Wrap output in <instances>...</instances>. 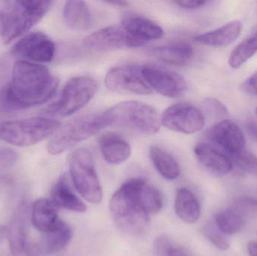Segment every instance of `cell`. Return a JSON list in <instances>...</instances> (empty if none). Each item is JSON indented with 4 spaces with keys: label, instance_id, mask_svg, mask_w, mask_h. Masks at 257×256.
<instances>
[{
    "label": "cell",
    "instance_id": "obj_11",
    "mask_svg": "<svg viewBox=\"0 0 257 256\" xmlns=\"http://www.w3.org/2000/svg\"><path fill=\"white\" fill-rule=\"evenodd\" d=\"M55 51V45L48 36L40 32H33L15 44L12 54L22 61L50 63L54 59Z\"/></svg>",
    "mask_w": 257,
    "mask_h": 256
},
{
    "label": "cell",
    "instance_id": "obj_18",
    "mask_svg": "<svg viewBox=\"0 0 257 256\" xmlns=\"http://www.w3.org/2000/svg\"><path fill=\"white\" fill-rule=\"evenodd\" d=\"M51 201L57 207L71 211L84 213L87 206L74 193L66 175L60 177L52 187Z\"/></svg>",
    "mask_w": 257,
    "mask_h": 256
},
{
    "label": "cell",
    "instance_id": "obj_6",
    "mask_svg": "<svg viewBox=\"0 0 257 256\" xmlns=\"http://www.w3.org/2000/svg\"><path fill=\"white\" fill-rule=\"evenodd\" d=\"M60 127L58 121L44 117L1 122L0 140L18 147H29L52 136Z\"/></svg>",
    "mask_w": 257,
    "mask_h": 256
},
{
    "label": "cell",
    "instance_id": "obj_33",
    "mask_svg": "<svg viewBox=\"0 0 257 256\" xmlns=\"http://www.w3.org/2000/svg\"><path fill=\"white\" fill-rule=\"evenodd\" d=\"M204 107L208 115L214 119H217L218 122L227 120L229 111L226 107L217 99L208 98L204 102Z\"/></svg>",
    "mask_w": 257,
    "mask_h": 256
},
{
    "label": "cell",
    "instance_id": "obj_36",
    "mask_svg": "<svg viewBox=\"0 0 257 256\" xmlns=\"http://www.w3.org/2000/svg\"><path fill=\"white\" fill-rule=\"evenodd\" d=\"M208 2L202 0H181V1L175 2L176 5H178L181 8L186 9H196L202 7L207 4Z\"/></svg>",
    "mask_w": 257,
    "mask_h": 256
},
{
    "label": "cell",
    "instance_id": "obj_32",
    "mask_svg": "<svg viewBox=\"0 0 257 256\" xmlns=\"http://www.w3.org/2000/svg\"><path fill=\"white\" fill-rule=\"evenodd\" d=\"M204 234L208 240L218 249L221 250H226L229 249V240L226 238V234H223L217 228L214 221L207 222L206 225L204 227Z\"/></svg>",
    "mask_w": 257,
    "mask_h": 256
},
{
    "label": "cell",
    "instance_id": "obj_19",
    "mask_svg": "<svg viewBox=\"0 0 257 256\" xmlns=\"http://www.w3.org/2000/svg\"><path fill=\"white\" fill-rule=\"evenodd\" d=\"M8 239L11 252L15 256L21 255L27 247V207L20 206L14 214L9 229Z\"/></svg>",
    "mask_w": 257,
    "mask_h": 256
},
{
    "label": "cell",
    "instance_id": "obj_7",
    "mask_svg": "<svg viewBox=\"0 0 257 256\" xmlns=\"http://www.w3.org/2000/svg\"><path fill=\"white\" fill-rule=\"evenodd\" d=\"M71 177L80 195L88 202L99 204L102 198L99 183L91 153L87 149L75 150L69 158Z\"/></svg>",
    "mask_w": 257,
    "mask_h": 256
},
{
    "label": "cell",
    "instance_id": "obj_1",
    "mask_svg": "<svg viewBox=\"0 0 257 256\" xmlns=\"http://www.w3.org/2000/svg\"><path fill=\"white\" fill-rule=\"evenodd\" d=\"M59 81L48 68L29 61H17L12 81L5 85L17 111L42 105L57 91Z\"/></svg>",
    "mask_w": 257,
    "mask_h": 256
},
{
    "label": "cell",
    "instance_id": "obj_14",
    "mask_svg": "<svg viewBox=\"0 0 257 256\" xmlns=\"http://www.w3.org/2000/svg\"><path fill=\"white\" fill-rule=\"evenodd\" d=\"M72 237L70 227L66 222L59 220L52 229L43 233L39 241L27 245L25 252L27 256H45L57 253L69 244Z\"/></svg>",
    "mask_w": 257,
    "mask_h": 256
},
{
    "label": "cell",
    "instance_id": "obj_30",
    "mask_svg": "<svg viewBox=\"0 0 257 256\" xmlns=\"http://www.w3.org/2000/svg\"><path fill=\"white\" fill-rule=\"evenodd\" d=\"M231 162L238 169L251 175L257 176V157L247 150H242L231 155Z\"/></svg>",
    "mask_w": 257,
    "mask_h": 256
},
{
    "label": "cell",
    "instance_id": "obj_22",
    "mask_svg": "<svg viewBox=\"0 0 257 256\" xmlns=\"http://www.w3.org/2000/svg\"><path fill=\"white\" fill-rule=\"evenodd\" d=\"M101 152L107 162L117 165L127 160L131 147L126 140L117 134H106L101 138Z\"/></svg>",
    "mask_w": 257,
    "mask_h": 256
},
{
    "label": "cell",
    "instance_id": "obj_15",
    "mask_svg": "<svg viewBox=\"0 0 257 256\" xmlns=\"http://www.w3.org/2000/svg\"><path fill=\"white\" fill-rule=\"evenodd\" d=\"M209 138L231 156L244 150L245 140L239 126L229 120L217 122L209 132Z\"/></svg>",
    "mask_w": 257,
    "mask_h": 256
},
{
    "label": "cell",
    "instance_id": "obj_37",
    "mask_svg": "<svg viewBox=\"0 0 257 256\" xmlns=\"http://www.w3.org/2000/svg\"><path fill=\"white\" fill-rule=\"evenodd\" d=\"M247 252L250 256H257V242L252 241L247 244Z\"/></svg>",
    "mask_w": 257,
    "mask_h": 256
},
{
    "label": "cell",
    "instance_id": "obj_34",
    "mask_svg": "<svg viewBox=\"0 0 257 256\" xmlns=\"http://www.w3.org/2000/svg\"><path fill=\"white\" fill-rule=\"evenodd\" d=\"M18 154L9 148H0V169L11 168L18 162Z\"/></svg>",
    "mask_w": 257,
    "mask_h": 256
},
{
    "label": "cell",
    "instance_id": "obj_29",
    "mask_svg": "<svg viewBox=\"0 0 257 256\" xmlns=\"http://www.w3.org/2000/svg\"><path fill=\"white\" fill-rule=\"evenodd\" d=\"M257 52V33L238 44L231 53L229 64L232 69L242 66Z\"/></svg>",
    "mask_w": 257,
    "mask_h": 256
},
{
    "label": "cell",
    "instance_id": "obj_2",
    "mask_svg": "<svg viewBox=\"0 0 257 256\" xmlns=\"http://www.w3.org/2000/svg\"><path fill=\"white\" fill-rule=\"evenodd\" d=\"M51 1L0 0V36L5 44L25 35L45 16Z\"/></svg>",
    "mask_w": 257,
    "mask_h": 256
},
{
    "label": "cell",
    "instance_id": "obj_24",
    "mask_svg": "<svg viewBox=\"0 0 257 256\" xmlns=\"http://www.w3.org/2000/svg\"><path fill=\"white\" fill-rule=\"evenodd\" d=\"M152 54L159 60L174 66H184L190 63L194 55L193 48L184 42L169 44L157 47Z\"/></svg>",
    "mask_w": 257,
    "mask_h": 256
},
{
    "label": "cell",
    "instance_id": "obj_21",
    "mask_svg": "<svg viewBox=\"0 0 257 256\" xmlns=\"http://www.w3.org/2000/svg\"><path fill=\"white\" fill-rule=\"evenodd\" d=\"M241 30L242 25L240 21H231L220 28L199 35L195 40L208 46L226 47L238 39Z\"/></svg>",
    "mask_w": 257,
    "mask_h": 256
},
{
    "label": "cell",
    "instance_id": "obj_27",
    "mask_svg": "<svg viewBox=\"0 0 257 256\" xmlns=\"http://www.w3.org/2000/svg\"><path fill=\"white\" fill-rule=\"evenodd\" d=\"M214 222L223 234L232 235L241 231L245 223V218L242 208L236 204L217 213Z\"/></svg>",
    "mask_w": 257,
    "mask_h": 256
},
{
    "label": "cell",
    "instance_id": "obj_20",
    "mask_svg": "<svg viewBox=\"0 0 257 256\" xmlns=\"http://www.w3.org/2000/svg\"><path fill=\"white\" fill-rule=\"evenodd\" d=\"M57 208L48 198L36 200L33 203L31 211V220L35 228L42 233L52 229L60 220Z\"/></svg>",
    "mask_w": 257,
    "mask_h": 256
},
{
    "label": "cell",
    "instance_id": "obj_28",
    "mask_svg": "<svg viewBox=\"0 0 257 256\" xmlns=\"http://www.w3.org/2000/svg\"><path fill=\"white\" fill-rule=\"evenodd\" d=\"M138 198L142 210L147 214H157L163 207V198L160 191L140 178L138 186Z\"/></svg>",
    "mask_w": 257,
    "mask_h": 256
},
{
    "label": "cell",
    "instance_id": "obj_13",
    "mask_svg": "<svg viewBox=\"0 0 257 256\" xmlns=\"http://www.w3.org/2000/svg\"><path fill=\"white\" fill-rule=\"evenodd\" d=\"M122 27L127 36L128 48H139L163 37V30L148 18L135 13H126L122 18Z\"/></svg>",
    "mask_w": 257,
    "mask_h": 256
},
{
    "label": "cell",
    "instance_id": "obj_12",
    "mask_svg": "<svg viewBox=\"0 0 257 256\" xmlns=\"http://www.w3.org/2000/svg\"><path fill=\"white\" fill-rule=\"evenodd\" d=\"M142 75L151 90L162 96L177 98L187 90V83L181 75L156 66H142Z\"/></svg>",
    "mask_w": 257,
    "mask_h": 256
},
{
    "label": "cell",
    "instance_id": "obj_5",
    "mask_svg": "<svg viewBox=\"0 0 257 256\" xmlns=\"http://www.w3.org/2000/svg\"><path fill=\"white\" fill-rule=\"evenodd\" d=\"M106 127L103 112L77 117L60 126L48 144L52 155L61 154Z\"/></svg>",
    "mask_w": 257,
    "mask_h": 256
},
{
    "label": "cell",
    "instance_id": "obj_38",
    "mask_svg": "<svg viewBox=\"0 0 257 256\" xmlns=\"http://www.w3.org/2000/svg\"><path fill=\"white\" fill-rule=\"evenodd\" d=\"M5 234H6V230L3 227L0 226V242L3 240Z\"/></svg>",
    "mask_w": 257,
    "mask_h": 256
},
{
    "label": "cell",
    "instance_id": "obj_17",
    "mask_svg": "<svg viewBox=\"0 0 257 256\" xmlns=\"http://www.w3.org/2000/svg\"><path fill=\"white\" fill-rule=\"evenodd\" d=\"M194 153L198 162L205 169L218 177L226 176L233 168L230 159L209 143L200 142L196 144Z\"/></svg>",
    "mask_w": 257,
    "mask_h": 256
},
{
    "label": "cell",
    "instance_id": "obj_9",
    "mask_svg": "<svg viewBox=\"0 0 257 256\" xmlns=\"http://www.w3.org/2000/svg\"><path fill=\"white\" fill-rule=\"evenodd\" d=\"M105 84L108 90L120 94L151 95L153 90L142 75V67L123 66L107 73Z\"/></svg>",
    "mask_w": 257,
    "mask_h": 256
},
{
    "label": "cell",
    "instance_id": "obj_3",
    "mask_svg": "<svg viewBox=\"0 0 257 256\" xmlns=\"http://www.w3.org/2000/svg\"><path fill=\"white\" fill-rule=\"evenodd\" d=\"M140 178L123 183L110 200V211L116 225L130 235H142L149 225L150 216L139 204L138 186Z\"/></svg>",
    "mask_w": 257,
    "mask_h": 256
},
{
    "label": "cell",
    "instance_id": "obj_31",
    "mask_svg": "<svg viewBox=\"0 0 257 256\" xmlns=\"http://www.w3.org/2000/svg\"><path fill=\"white\" fill-rule=\"evenodd\" d=\"M154 249L156 256H191L165 235L156 239Z\"/></svg>",
    "mask_w": 257,
    "mask_h": 256
},
{
    "label": "cell",
    "instance_id": "obj_16",
    "mask_svg": "<svg viewBox=\"0 0 257 256\" xmlns=\"http://www.w3.org/2000/svg\"><path fill=\"white\" fill-rule=\"evenodd\" d=\"M84 45L96 52L114 51L128 47L127 36L123 27L111 26L89 35L84 39Z\"/></svg>",
    "mask_w": 257,
    "mask_h": 256
},
{
    "label": "cell",
    "instance_id": "obj_10",
    "mask_svg": "<svg viewBox=\"0 0 257 256\" xmlns=\"http://www.w3.org/2000/svg\"><path fill=\"white\" fill-rule=\"evenodd\" d=\"M161 123L167 129L184 134H193L205 126L203 113L193 105L178 103L168 108L161 117Z\"/></svg>",
    "mask_w": 257,
    "mask_h": 256
},
{
    "label": "cell",
    "instance_id": "obj_39",
    "mask_svg": "<svg viewBox=\"0 0 257 256\" xmlns=\"http://www.w3.org/2000/svg\"><path fill=\"white\" fill-rule=\"evenodd\" d=\"M256 114H257V108H256Z\"/></svg>",
    "mask_w": 257,
    "mask_h": 256
},
{
    "label": "cell",
    "instance_id": "obj_23",
    "mask_svg": "<svg viewBox=\"0 0 257 256\" xmlns=\"http://www.w3.org/2000/svg\"><path fill=\"white\" fill-rule=\"evenodd\" d=\"M175 210L178 218L188 224L197 222L202 211L199 200L187 188L178 189L175 197Z\"/></svg>",
    "mask_w": 257,
    "mask_h": 256
},
{
    "label": "cell",
    "instance_id": "obj_8",
    "mask_svg": "<svg viewBox=\"0 0 257 256\" xmlns=\"http://www.w3.org/2000/svg\"><path fill=\"white\" fill-rule=\"evenodd\" d=\"M97 83L87 76L75 77L63 87L60 99L47 109V114L67 117L84 108L96 94Z\"/></svg>",
    "mask_w": 257,
    "mask_h": 256
},
{
    "label": "cell",
    "instance_id": "obj_25",
    "mask_svg": "<svg viewBox=\"0 0 257 256\" xmlns=\"http://www.w3.org/2000/svg\"><path fill=\"white\" fill-rule=\"evenodd\" d=\"M66 25L75 31H86L92 25V17L87 3L84 1H67L63 9Z\"/></svg>",
    "mask_w": 257,
    "mask_h": 256
},
{
    "label": "cell",
    "instance_id": "obj_4",
    "mask_svg": "<svg viewBox=\"0 0 257 256\" xmlns=\"http://www.w3.org/2000/svg\"><path fill=\"white\" fill-rule=\"evenodd\" d=\"M105 125L126 128L144 135H154L160 129L161 120L155 108L143 102H123L103 112Z\"/></svg>",
    "mask_w": 257,
    "mask_h": 256
},
{
    "label": "cell",
    "instance_id": "obj_35",
    "mask_svg": "<svg viewBox=\"0 0 257 256\" xmlns=\"http://www.w3.org/2000/svg\"><path fill=\"white\" fill-rule=\"evenodd\" d=\"M241 89L247 94L257 96V72L241 84Z\"/></svg>",
    "mask_w": 257,
    "mask_h": 256
},
{
    "label": "cell",
    "instance_id": "obj_26",
    "mask_svg": "<svg viewBox=\"0 0 257 256\" xmlns=\"http://www.w3.org/2000/svg\"><path fill=\"white\" fill-rule=\"evenodd\" d=\"M150 157L153 165L162 177L166 180H173L181 174V168L175 158L168 152L157 146L150 149Z\"/></svg>",
    "mask_w": 257,
    "mask_h": 256
}]
</instances>
